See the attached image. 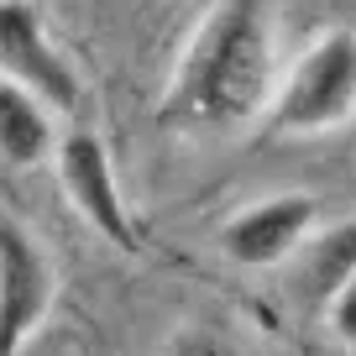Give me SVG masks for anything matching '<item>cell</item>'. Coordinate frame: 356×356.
I'll list each match as a JSON object with an SVG mask.
<instances>
[{
  "label": "cell",
  "instance_id": "7",
  "mask_svg": "<svg viewBox=\"0 0 356 356\" xmlns=\"http://www.w3.org/2000/svg\"><path fill=\"white\" fill-rule=\"evenodd\" d=\"M63 136V115H53L37 95L0 84V163L6 168H47Z\"/></svg>",
  "mask_w": 356,
  "mask_h": 356
},
{
  "label": "cell",
  "instance_id": "9",
  "mask_svg": "<svg viewBox=\"0 0 356 356\" xmlns=\"http://www.w3.org/2000/svg\"><path fill=\"white\" fill-rule=\"evenodd\" d=\"M163 356H262L241 330L210 320H184L163 335Z\"/></svg>",
  "mask_w": 356,
  "mask_h": 356
},
{
  "label": "cell",
  "instance_id": "3",
  "mask_svg": "<svg viewBox=\"0 0 356 356\" xmlns=\"http://www.w3.org/2000/svg\"><path fill=\"white\" fill-rule=\"evenodd\" d=\"M53 173H58L63 200L74 204V215L100 236V241H111L115 252H136V246H142L136 241L131 204H126L121 178H115V157H111V147H105L100 131L63 126L58 152H53Z\"/></svg>",
  "mask_w": 356,
  "mask_h": 356
},
{
  "label": "cell",
  "instance_id": "10",
  "mask_svg": "<svg viewBox=\"0 0 356 356\" xmlns=\"http://www.w3.org/2000/svg\"><path fill=\"white\" fill-rule=\"evenodd\" d=\"M320 314H325V330H330V341L341 346V351H356V273L320 304Z\"/></svg>",
  "mask_w": 356,
  "mask_h": 356
},
{
  "label": "cell",
  "instance_id": "8",
  "mask_svg": "<svg viewBox=\"0 0 356 356\" xmlns=\"http://www.w3.org/2000/svg\"><path fill=\"white\" fill-rule=\"evenodd\" d=\"M293 262H299V289H314L320 304H325L356 273V220L335 225V231H314L309 241L299 246Z\"/></svg>",
  "mask_w": 356,
  "mask_h": 356
},
{
  "label": "cell",
  "instance_id": "6",
  "mask_svg": "<svg viewBox=\"0 0 356 356\" xmlns=\"http://www.w3.org/2000/svg\"><path fill=\"white\" fill-rule=\"evenodd\" d=\"M320 231V194L309 189H278L262 194V200L241 204L220 220L215 231V246L231 257L236 267H283L299 257V246Z\"/></svg>",
  "mask_w": 356,
  "mask_h": 356
},
{
  "label": "cell",
  "instance_id": "4",
  "mask_svg": "<svg viewBox=\"0 0 356 356\" xmlns=\"http://www.w3.org/2000/svg\"><path fill=\"white\" fill-rule=\"evenodd\" d=\"M58 257L37 231L0 215V356H22L58 304Z\"/></svg>",
  "mask_w": 356,
  "mask_h": 356
},
{
  "label": "cell",
  "instance_id": "1",
  "mask_svg": "<svg viewBox=\"0 0 356 356\" xmlns=\"http://www.w3.org/2000/svg\"><path fill=\"white\" fill-rule=\"evenodd\" d=\"M283 74L278 16L267 0H215L189 26L163 84V126L184 136H236L262 126Z\"/></svg>",
  "mask_w": 356,
  "mask_h": 356
},
{
  "label": "cell",
  "instance_id": "5",
  "mask_svg": "<svg viewBox=\"0 0 356 356\" xmlns=\"http://www.w3.org/2000/svg\"><path fill=\"white\" fill-rule=\"evenodd\" d=\"M0 84L37 95L63 121H74L84 105V79L53 42L37 0H0Z\"/></svg>",
  "mask_w": 356,
  "mask_h": 356
},
{
  "label": "cell",
  "instance_id": "2",
  "mask_svg": "<svg viewBox=\"0 0 356 356\" xmlns=\"http://www.w3.org/2000/svg\"><path fill=\"white\" fill-rule=\"evenodd\" d=\"M262 126L283 142H309L356 126V26H320L283 63Z\"/></svg>",
  "mask_w": 356,
  "mask_h": 356
}]
</instances>
